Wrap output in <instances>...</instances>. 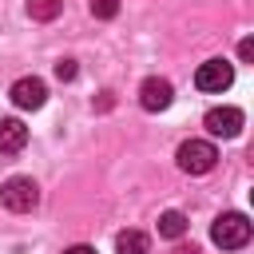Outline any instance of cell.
<instances>
[{
  "instance_id": "obj_1",
  "label": "cell",
  "mask_w": 254,
  "mask_h": 254,
  "mask_svg": "<svg viewBox=\"0 0 254 254\" xmlns=\"http://www.w3.org/2000/svg\"><path fill=\"white\" fill-rule=\"evenodd\" d=\"M210 238H214V246H222V250H242V246L250 242V218L238 214V210L218 214L214 226H210Z\"/></svg>"
},
{
  "instance_id": "obj_2",
  "label": "cell",
  "mask_w": 254,
  "mask_h": 254,
  "mask_svg": "<svg viewBox=\"0 0 254 254\" xmlns=\"http://www.w3.org/2000/svg\"><path fill=\"white\" fill-rule=\"evenodd\" d=\"M36 202H40V187H36L28 175H12V179L0 187V206L12 210V214H28Z\"/></svg>"
},
{
  "instance_id": "obj_3",
  "label": "cell",
  "mask_w": 254,
  "mask_h": 254,
  "mask_svg": "<svg viewBox=\"0 0 254 254\" xmlns=\"http://www.w3.org/2000/svg\"><path fill=\"white\" fill-rule=\"evenodd\" d=\"M214 163H218V151L206 139H187L179 147V167L187 175H206V171H214Z\"/></svg>"
},
{
  "instance_id": "obj_4",
  "label": "cell",
  "mask_w": 254,
  "mask_h": 254,
  "mask_svg": "<svg viewBox=\"0 0 254 254\" xmlns=\"http://www.w3.org/2000/svg\"><path fill=\"white\" fill-rule=\"evenodd\" d=\"M230 83H234V67L226 60H206L194 71V87L198 91H226Z\"/></svg>"
},
{
  "instance_id": "obj_5",
  "label": "cell",
  "mask_w": 254,
  "mask_h": 254,
  "mask_svg": "<svg viewBox=\"0 0 254 254\" xmlns=\"http://www.w3.org/2000/svg\"><path fill=\"white\" fill-rule=\"evenodd\" d=\"M242 111L238 107H210L206 111V119H202V127L210 131V135H222V139H234V135H242Z\"/></svg>"
},
{
  "instance_id": "obj_6",
  "label": "cell",
  "mask_w": 254,
  "mask_h": 254,
  "mask_svg": "<svg viewBox=\"0 0 254 254\" xmlns=\"http://www.w3.org/2000/svg\"><path fill=\"white\" fill-rule=\"evenodd\" d=\"M171 99H175L171 79H159V75H147V79H143V87H139V103H143V111H167Z\"/></svg>"
},
{
  "instance_id": "obj_7",
  "label": "cell",
  "mask_w": 254,
  "mask_h": 254,
  "mask_svg": "<svg viewBox=\"0 0 254 254\" xmlns=\"http://www.w3.org/2000/svg\"><path fill=\"white\" fill-rule=\"evenodd\" d=\"M12 103L16 107H24V111H36V107H44V99H48V87H44V79H36V75H24V79H16L12 83Z\"/></svg>"
},
{
  "instance_id": "obj_8",
  "label": "cell",
  "mask_w": 254,
  "mask_h": 254,
  "mask_svg": "<svg viewBox=\"0 0 254 254\" xmlns=\"http://www.w3.org/2000/svg\"><path fill=\"white\" fill-rule=\"evenodd\" d=\"M28 143V127L20 119H0V155H16Z\"/></svg>"
},
{
  "instance_id": "obj_9",
  "label": "cell",
  "mask_w": 254,
  "mask_h": 254,
  "mask_svg": "<svg viewBox=\"0 0 254 254\" xmlns=\"http://www.w3.org/2000/svg\"><path fill=\"white\" fill-rule=\"evenodd\" d=\"M115 250H119V254H147V250H151V238H147L143 230H123V234L115 238Z\"/></svg>"
},
{
  "instance_id": "obj_10",
  "label": "cell",
  "mask_w": 254,
  "mask_h": 254,
  "mask_svg": "<svg viewBox=\"0 0 254 254\" xmlns=\"http://www.w3.org/2000/svg\"><path fill=\"white\" fill-rule=\"evenodd\" d=\"M159 234L163 238H183L187 234V214L183 210H163L159 214Z\"/></svg>"
},
{
  "instance_id": "obj_11",
  "label": "cell",
  "mask_w": 254,
  "mask_h": 254,
  "mask_svg": "<svg viewBox=\"0 0 254 254\" xmlns=\"http://www.w3.org/2000/svg\"><path fill=\"white\" fill-rule=\"evenodd\" d=\"M60 8H64V0H28V16H32V20H40V24L56 20V16H60Z\"/></svg>"
},
{
  "instance_id": "obj_12",
  "label": "cell",
  "mask_w": 254,
  "mask_h": 254,
  "mask_svg": "<svg viewBox=\"0 0 254 254\" xmlns=\"http://www.w3.org/2000/svg\"><path fill=\"white\" fill-rule=\"evenodd\" d=\"M119 12V0H91V16L95 20H111Z\"/></svg>"
},
{
  "instance_id": "obj_13",
  "label": "cell",
  "mask_w": 254,
  "mask_h": 254,
  "mask_svg": "<svg viewBox=\"0 0 254 254\" xmlns=\"http://www.w3.org/2000/svg\"><path fill=\"white\" fill-rule=\"evenodd\" d=\"M75 71H79V67H75V60H60V64H56V79H64V83H67V79H75Z\"/></svg>"
},
{
  "instance_id": "obj_14",
  "label": "cell",
  "mask_w": 254,
  "mask_h": 254,
  "mask_svg": "<svg viewBox=\"0 0 254 254\" xmlns=\"http://www.w3.org/2000/svg\"><path fill=\"white\" fill-rule=\"evenodd\" d=\"M238 56H242V60H246V64H250V60H254V40H250V36H246V40H242V44H238Z\"/></svg>"
},
{
  "instance_id": "obj_15",
  "label": "cell",
  "mask_w": 254,
  "mask_h": 254,
  "mask_svg": "<svg viewBox=\"0 0 254 254\" xmlns=\"http://www.w3.org/2000/svg\"><path fill=\"white\" fill-rule=\"evenodd\" d=\"M64 254H95V250H91V246H67Z\"/></svg>"
},
{
  "instance_id": "obj_16",
  "label": "cell",
  "mask_w": 254,
  "mask_h": 254,
  "mask_svg": "<svg viewBox=\"0 0 254 254\" xmlns=\"http://www.w3.org/2000/svg\"><path fill=\"white\" fill-rule=\"evenodd\" d=\"M175 254H198V250H194V246H179Z\"/></svg>"
}]
</instances>
